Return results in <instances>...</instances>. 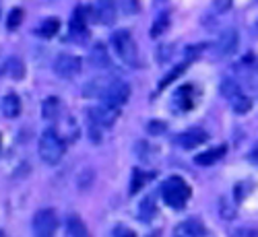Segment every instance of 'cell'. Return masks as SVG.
I'll use <instances>...</instances> for the list:
<instances>
[{"label": "cell", "instance_id": "6da1fadb", "mask_svg": "<svg viewBox=\"0 0 258 237\" xmlns=\"http://www.w3.org/2000/svg\"><path fill=\"white\" fill-rule=\"evenodd\" d=\"M64 150H67V144L58 136V132L54 128H48V130L41 132L39 136V157L44 159V163L48 165H58L60 159L64 157Z\"/></svg>", "mask_w": 258, "mask_h": 237}, {"label": "cell", "instance_id": "7a4b0ae2", "mask_svg": "<svg viewBox=\"0 0 258 237\" xmlns=\"http://www.w3.org/2000/svg\"><path fill=\"white\" fill-rule=\"evenodd\" d=\"M161 196H163V202H165L169 208L180 210V208H184L186 200L190 198V186H188L182 178L171 176V178L165 180L163 186H161Z\"/></svg>", "mask_w": 258, "mask_h": 237}, {"label": "cell", "instance_id": "3957f363", "mask_svg": "<svg viewBox=\"0 0 258 237\" xmlns=\"http://www.w3.org/2000/svg\"><path fill=\"white\" fill-rule=\"evenodd\" d=\"M112 46H114V52L116 56L128 64V66H139V48L135 44V39L131 35V31H126V29H120L112 35Z\"/></svg>", "mask_w": 258, "mask_h": 237}, {"label": "cell", "instance_id": "277c9868", "mask_svg": "<svg viewBox=\"0 0 258 237\" xmlns=\"http://www.w3.org/2000/svg\"><path fill=\"white\" fill-rule=\"evenodd\" d=\"M33 237H54L58 231V217L52 208H41L35 212L31 223Z\"/></svg>", "mask_w": 258, "mask_h": 237}, {"label": "cell", "instance_id": "5b68a950", "mask_svg": "<svg viewBox=\"0 0 258 237\" xmlns=\"http://www.w3.org/2000/svg\"><path fill=\"white\" fill-rule=\"evenodd\" d=\"M128 97H131V87H128L124 81L114 78V81L107 83V87H105V91L101 95V101L116 107V110H120V107L128 101Z\"/></svg>", "mask_w": 258, "mask_h": 237}, {"label": "cell", "instance_id": "8992f818", "mask_svg": "<svg viewBox=\"0 0 258 237\" xmlns=\"http://www.w3.org/2000/svg\"><path fill=\"white\" fill-rule=\"evenodd\" d=\"M83 68V62L79 56H73V54H60L54 62V70L58 76L62 78H73L81 72Z\"/></svg>", "mask_w": 258, "mask_h": 237}, {"label": "cell", "instance_id": "52a82bcc", "mask_svg": "<svg viewBox=\"0 0 258 237\" xmlns=\"http://www.w3.org/2000/svg\"><path fill=\"white\" fill-rule=\"evenodd\" d=\"M118 112L120 110H116V107H112V105H107V103L101 101V105L91 107L87 116L93 118L101 128H112L114 122H116V118H118Z\"/></svg>", "mask_w": 258, "mask_h": 237}, {"label": "cell", "instance_id": "ba28073f", "mask_svg": "<svg viewBox=\"0 0 258 237\" xmlns=\"http://www.w3.org/2000/svg\"><path fill=\"white\" fill-rule=\"evenodd\" d=\"M238 44H240V37H238V31L235 29H225L219 39H217V44H215V48H217V54L219 56H231L235 54V50H238Z\"/></svg>", "mask_w": 258, "mask_h": 237}, {"label": "cell", "instance_id": "9c48e42d", "mask_svg": "<svg viewBox=\"0 0 258 237\" xmlns=\"http://www.w3.org/2000/svg\"><path fill=\"white\" fill-rule=\"evenodd\" d=\"M174 140H176L178 146L190 150V148H197V146H201L203 142H207V140H209V134H207L205 130H188V132L178 134Z\"/></svg>", "mask_w": 258, "mask_h": 237}, {"label": "cell", "instance_id": "30bf717a", "mask_svg": "<svg viewBox=\"0 0 258 237\" xmlns=\"http://www.w3.org/2000/svg\"><path fill=\"white\" fill-rule=\"evenodd\" d=\"M195 99H197L195 89H192L190 85H184L174 97V105H180V112H190L192 105H195Z\"/></svg>", "mask_w": 258, "mask_h": 237}, {"label": "cell", "instance_id": "8fae6325", "mask_svg": "<svg viewBox=\"0 0 258 237\" xmlns=\"http://www.w3.org/2000/svg\"><path fill=\"white\" fill-rule=\"evenodd\" d=\"M97 19L103 25H112L116 21V7L114 0H97Z\"/></svg>", "mask_w": 258, "mask_h": 237}, {"label": "cell", "instance_id": "7c38bea8", "mask_svg": "<svg viewBox=\"0 0 258 237\" xmlns=\"http://www.w3.org/2000/svg\"><path fill=\"white\" fill-rule=\"evenodd\" d=\"M0 110H3L5 118H17L21 114V99L15 93H7L3 97V103H0Z\"/></svg>", "mask_w": 258, "mask_h": 237}, {"label": "cell", "instance_id": "4fadbf2b", "mask_svg": "<svg viewBox=\"0 0 258 237\" xmlns=\"http://www.w3.org/2000/svg\"><path fill=\"white\" fill-rule=\"evenodd\" d=\"M178 235H182V237H205L207 235V229H205V225L201 221L188 219V221H184L178 227Z\"/></svg>", "mask_w": 258, "mask_h": 237}, {"label": "cell", "instance_id": "5bb4252c", "mask_svg": "<svg viewBox=\"0 0 258 237\" xmlns=\"http://www.w3.org/2000/svg\"><path fill=\"white\" fill-rule=\"evenodd\" d=\"M67 233H69V237H91L87 225H85L77 214H71L67 219Z\"/></svg>", "mask_w": 258, "mask_h": 237}, {"label": "cell", "instance_id": "9a60e30c", "mask_svg": "<svg viewBox=\"0 0 258 237\" xmlns=\"http://www.w3.org/2000/svg\"><path fill=\"white\" fill-rule=\"evenodd\" d=\"M225 153H227V146H215V148H211V150H205V153L197 155L195 161H197L199 165H203V167H209V165H213V163H217Z\"/></svg>", "mask_w": 258, "mask_h": 237}, {"label": "cell", "instance_id": "2e32d148", "mask_svg": "<svg viewBox=\"0 0 258 237\" xmlns=\"http://www.w3.org/2000/svg\"><path fill=\"white\" fill-rule=\"evenodd\" d=\"M62 112V103L58 97H48L44 101V105H41V116H44V120H50L54 122Z\"/></svg>", "mask_w": 258, "mask_h": 237}, {"label": "cell", "instance_id": "e0dca14e", "mask_svg": "<svg viewBox=\"0 0 258 237\" xmlns=\"http://www.w3.org/2000/svg\"><path fill=\"white\" fill-rule=\"evenodd\" d=\"M91 64L97 68H107L110 66V54H107L103 44H95L91 50Z\"/></svg>", "mask_w": 258, "mask_h": 237}, {"label": "cell", "instance_id": "ac0fdd59", "mask_svg": "<svg viewBox=\"0 0 258 237\" xmlns=\"http://www.w3.org/2000/svg\"><path fill=\"white\" fill-rule=\"evenodd\" d=\"M151 180H153L151 174H145V171H141V169H133V176H131V194L141 192L147 186V182H151Z\"/></svg>", "mask_w": 258, "mask_h": 237}, {"label": "cell", "instance_id": "d6986e66", "mask_svg": "<svg viewBox=\"0 0 258 237\" xmlns=\"http://www.w3.org/2000/svg\"><path fill=\"white\" fill-rule=\"evenodd\" d=\"M7 72L11 74V78L21 81V78L25 76V64H23V60H21V58H9V62H7Z\"/></svg>", "mask_w": 258, "mask_h": 237}, {"label": "cell", "instance_id": "ffe728a7", "mask_svg": "<svg viewBox=\"0 0 258 237\" xmlns=\"http://www.w3.org/2000/svg\"><path fill=\"white\" fill-rule=\"evenodd\" d=\"M229 103H231V107H233V112H235V114H248V112H250V107H252V101H250V97L244 95V91L238 93L235 97H231Z\"/></svg>", "mask_w": 258, "mask_h": 237}, {"label": "cell", "instance_id": "44dd1931", "mask_svg": "<svg viewBox=\"0 0 258 237\" xmlns=\"http://www.w3.org/2000/svg\"><path fill=\"white\" fill-rule=\"evenodd\" d=\"M58 29H60V21L52 17V19H46L44 23H41V27L37 29V33L41 37H54L58 33Z\"/></svg>", "mask_w": 258, "mask_h": 237}, {"label": "cell", "instance_id": "7402d4cb", "mask_svg": "<svg viewBox=\"0 0 258 237\" xmlns=\"http://www.w3.org/2000/svg\"><path fill=\"white\" fill-rule=\"evenodd\" d=\"M155 212H157V208H155V202H153V198H151V196H147V198L141 202L139 217H141L143 221H149V219H153V217H155Z\"/></svg>", "mask_w": 258, "mask_h": 237}, {"label": "cell", "instance_id": "603a6c76", "mask_svg": "<svg viewBox=\"0 0 258 237\" xmlns=\"http://www.w3.org/2000/svg\"><path fill=\"white\" fill-rule=\"evenodd\" d=\"M221 93H223L225 99H231V97H235L238 93H242V89H240V85L235 83V81L227 78V81L221 83Z\"/></svg>", "mask_w": 258, "mask_h": 237}, {"label": "cell", "instance_id": "cb8c5ba5", "mask_svg": "<svg viewBox=\"0 0 258 237\" xmlns=\"http://www.w3.org/2000/svg\"><path fill=\"white\" fill-rule=\"evenodd\" d=\"M188 64H190V60H186V62L178 64V66H176L174 70H171V72H169V74H167V76H165V78L159 83V89H165V87H167V85H169L171 81H176V78H178V76H180V74L186 70V66H188Z\"/></svg>", "mask_w": 258, "mask_h": 237}, {"label": "cell", "instance_id": "d4e9b609", "mask_svg": "<svg viewBox=\"0 0 258 237\" xmlns=\"http://www.w3.org/2000/svg\"><path fill=\"white\" fill-rule=\"evenodd\" d=\"M167 25H169V17L163 13V15H159L157 19H155V23H153V29H151V37H159L165 29H167Z\"/></svg>", "mask_w": 258, "mask_h": 237}, {"label": "cell", "instance_id": "484cf974", "mask_svg": "<svg viewBox=\"0 0 258 237\" xmlns=\"http://www.w3.org/2000/svg\"><path fill=\"white\" fill-rule=\"evenodd\" d=\"M23 17H25L23 9H13L11 15H9V21H7V27H9L11 31L17 29V27L21 25V21H23Z\"/></svg>", "mask_w": 258, "mask_h": 237}, {"label": "cell", "instance_id": "4316f807", "mask_svg": "<svg viewBox=\"0 0 258 237\" xmlns=\"http://www.w3.org/2000/svg\"><path fill=\"white\" fill-rule=\"evenodd\" d=\"M165 128H167V124H165V122L151 120V122L147 124V132H149V134H153V136H159V134H163V132H165Z\"/></svg>", "mask_w": 258, "mask_h": 237}, {"label": "cell", "instance_id": "83f0119b", "mask_svg": "<svg viewBox=\"0 0 258 237\" xmlns=\"http://www.w3.org/2000/svg\"><path fill=\"white\" fill-rule=\"evenodd\" d=\"M120 9L126 15H137L141 5H139V0H120Z\"/></svg>", "mask_w": 258, "mask_h": 237}, {"label": "cell", "instance_id": "f1b7e54d", "mask_svg": "<svg viewBox=\"0 0 258 237\" xmlns=\"http://www.w3.org/2000/svg\"><path fill=\"white\" fill-rule=\"evenodd\" d=\"M89 136H91V140L97 144L99 140H101V132H99V124L93 120V118H89Z\"/></svg>", "mask_w": 258, "mask_h": 237}, {"label": "cell", "instance_id": "f546056e", "mask_svg": "<svg viewBox=\"0 0 258 237\" xmlns=\"http://www.w3.org/2000/svg\"><path fill=\"white\" fill-rule=\"evenodd\" d=\"M112 237H137V233L133 229H128L124 225H116L112 231Z\"/></svg>", "mask_w": 258, "mask_h": 237}, {"label": "cell", "instance_id": "4dcf8cb0", "mask_svg": "<svg viewBox=\"0 0 258 237\" xmlns=\"http://www.w3.org/2000/svg\"><path fill=\"white\" fill-rule=\"evenodd\" d=\"M213 9L217 13H225L231 9V0H213Z\"/></svg>", "mask_w": 258, "mask_h": 237}, {"label": "cell", "instance_id": "1f68e13d", "mask_svg": "<svg viewBox=\"0 0 258 237\" xmlns=\"http://www.w3.org/2000/svg\"><path fill=\"white\" fill-rule=\"evenodd\" d=\"M250 161H252V163H254V165L258 167V142L254 144V148H252V153H250Z\"/></svg>", "mask_w": 258, "mask_h": 237}, {"label": "cell", "instance_id": "d6a6232c", "mask_svg": "<svg viewBox=\"0 0 258 237\" xmlns=\"http://www.w3.org/2000/svg\"><path fill=\"white\" fill-rule=\"evenodd\" d=\"M0 237H5V233H3V231H0Z\"/></svg>", "mask_w": 258, "mask_h": 237}, {"label": "cell", "instance_id": "836d02e7", "mask_svg": "<svg viewBox=\"0 0 258 237\" xmlns=\"http://www.w3.org/2000/svg\"><path fill=\"white\" fill-rule=\"evenodd\" d=\"M180 237H182V235H180Z\"/></svg>", "mask_w": 258, "mask_h": 237}]
</instances>
